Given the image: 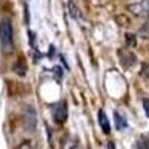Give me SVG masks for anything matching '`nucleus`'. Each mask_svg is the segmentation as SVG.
Instances as JSON below:
<instances>
[{
  "mask_svg": "<svg viewBox=\"0 0 149 149\" xmlns=\"http://www.w3.org/2000/svg\"><path fill=\"white\" fill-rule=\"evenodd\" d=\"M0 40H2L3 52H12L14 51V33H12V26L9 19L2 21L0 27Z\"/></svg>",
  "mask_w": 149,
  "mask_h": 149,
  "instance_id": "f257e3e1",
  "label": "nucleus"
},
{
  "mask_svg": "<svg viewBox=\"0 0 149 149\" xmlns=\"http://www.w3.org/2000/svg\"><path fill=\"white\" fill-rule=\"evenodd\" d=\"M113 122H115V128H116L118 131H122V130H125V128L128 127L125 116H122L118 110L113 112Z\"/></svg>",
  "mask_w": 149,
  "mask_h": 149,
  "instance_id": "39448f33",
  "label": "nucleus"
},
{
  "mask_svg": "<svg viewBox=\"0 0 149 149\" xmlns=\"http://www.w3.org/2000/svg\"><path fill=\"white\" fill-rule=\"evenodd\" d=\"M107 149H116L115 143H113V142H109V143H107Z\"/></svg>",
  "mask_w": 149,
  "mask_h": 149,
  "instance_id": "9d476101",
  "label": "nucleus"
},
{
  "mask_svg": "<svg viewBox=\"0 0 149 149\" xmlns=\"http://www.w3.org/2000/svg\"><path fill=\"white\" fill-rule=\"evenodd\" d=\"M98 125H100L102 131L104 134H109L110 133V122L107 119V115H106V112L104 110H98Z\"/></svg>",
  "mask_w": 149,
  "mask_h": 149,
  "instance_id": "20e7f679",
  "label": "nucleus"
},
{
  "mask_svg": "<svg viewBox=\"0 0 149 149\" xmlns=\"http://www.w3.org/2000/svg\"><path fill=\"white\" fill-rule=\"evenodd\" d=\"M54 119L57 124H64L67 119V104L66 102H60L55 107H54Z\"/></svg>",
  "mask_w": 149,
  "mask_h": 149,
  "instance_id": "7ed1b4c3",
  "label": "nucleus"
},
{
  "mask_svg": "<svg viewBox=\"0 0 149 149\" xmlns=\"http://www.w3.org/2000/svg\"><path fill=\"white\" fill-rule=\"evenodd\" d=\"M140 73L143 74L146 79H149V63H143V64H142V70H140Z\"/></svg>",
  "mask_w": 149,
  "mask_h": 149,
  "instance_id": "0eeeda50",
  "label": "nucleus"
},
{
  "mask_svg": "<svg viewBox=\"0 0 149 149\" xmlns=\"http://www.w3.org/2000/svg\"><path fill=\"white\" fill-rule=\"evenodd\" d=\"M143 109H145V113L149 118V98H145L143 100Z\"/></svg>",
  "mask_w": 149,
  "mask_h": 149,
  "instance_id": "6e6552de",
  "label": "nucleus"
},
{
  "mask_svg": "<svg viewBox=\"0 0 149 149\" xmlns=\"http://www.w3.org/2000/svg\"><path fill=\"white\" fill-rule=\"evenodd\" d=\"M18 149H33V146H31L30 142H22V143L18 146Z\"/></svg>",
  "mask_w": 149,
  "mask_h": 149,
  "instance_id": "1a4fd4ad",
  "label": "nucleus"
},
{
  "mask_svg": "<svg viewBox=\"0 0 149 149\" xmlns=\"http://www.w3.org/2000/svg\"><path fill=\"white\" fill-rule=\"evenodd\" d=\"M69 10H70V15H72L74 19L81 18V10H79V8H78L76 5H74L73 0H69Z\"/></svg>",
  "mask_w": 149,
  "mask_h": 149,
  "instance_id": "423d86ee",
  "label": "nucleus"
},
{
  "mask_svg": "<svg viewBox=\"0 0 149 149\" xmlns=\"http://www.w3.org/2000/svg\"><path fill=\"white\" fill-rule=\"evenodd\" d=\"M128 10L137 17L149 15V0H137L136 3L128 5Z\"/></svg>",
  "mask_w": 149,
  "mask_h": 149,
  "instance_id": "f03ea898",
  "label": "nucleus"
}]
</instances>
